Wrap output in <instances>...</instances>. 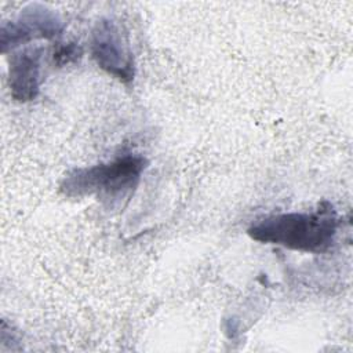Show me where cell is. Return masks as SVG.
<instances>
[{"label":"cell","mask_w":353,"mask_h":353,"mask_svg":"<svg viewBox=\"0 0 353 353\" xmlns=\"http://www.w3.org/2000/svg\"><path fill=\"white\" fill-rule=\"evenodd\" d=\"M336 225L332 205L324 201L316 212H287L268 216L252 225L248 234L261 243L319 254L332 244Z\"/></svg>","instance_id":"obj_1"},{"label":"cell","mask_w":353,"mask_h":353,"mask_svg":"<svg viewBox=\"0 0 353 353\" xmlns=\"http://www.w3.org/2000/svg\"><path fill=\"white\" fill-rule=\"evenodd\" d=\"M146 165L145 157L125 154L106 164L76 168L63 178L61 190L69 197L97 194L105 205L112 208L134 193Z\"/></svg>","instance_id":"obj_2"},{"label":"cell","mask_w":353,"mask_h":353,"mask_svg":"<svg viewBox=\"0 0 353 353\" xmlns=\"http://www.w3.org/2000/svg\"><path fill=\"white\" fill-rule=\"evenodd\" d=\"M91 54L97 65L123 83L134 79V57L125 33L113 19L97 22L91 34Z\"/></svg>","instance_id":"obj_3"},{"label":"cell","mask_w":353,"mask_h":353,"mask_svg":"<svg viewBox=\"0 0 353 353\" xmlns=\"http://www.w3.org/2000/svg\"><path fill=\"white\" fill-rule=\"evenodd\" d=\"M62 32L61 19L46 7L30 6L23 10L17 22L3 25L1 47L3 52L7 48H14L33 39H52Z\"/></svg>","instance_id":"obj_4"},{"label":"cell","mask_w":353,"mask_h":353,"mask_svg":"<svg viewBox=\"0 0 353 353\" xmlns=\"http://www.w3.org/2000/svg\"><path fill=\"white\" fill-rule=\"evenodd\" d=\"M44 48L40 46L28 47L10 61L8 83L11 95L15 101L28 102L37 97L40 90V72Z\"/></svg>","instance_id":"obj_5"},{"label":"cell","mask_w":353,"mask_h":353,"mask_svg":"<svg viewBox=\"0 0 353 353\" xmlns=\"http://www.w3.org/2000/svg\"><path fill=\"white\" fill-rule=\"evenodd\" d=\"M81 50L77 44H63L58 47V50L54 52V61L57 65H68L70 62L77 61L80 58Z\"/></svg>","instance_id":"obj_6"}]
</instances>
